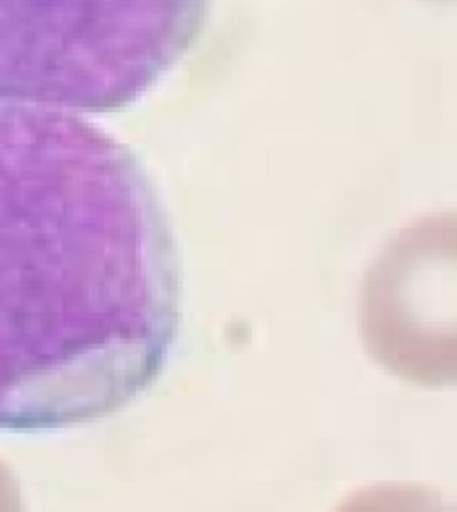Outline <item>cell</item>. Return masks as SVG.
<instances>
[{
	"mask_svg": "<svg viewBox=\"0 0 457 512\" xmlns=\"http://www.w3.org/2000/svg\"><path fill=\"white\" fill-rule=\"evenodd\" d=\"M149 206L140 166L97 127L0 102V434L54 429L99 404L117 229Z\"/></svg>",
	"mask_w": 457,
	"mask_h": 512,
	"instance_id": "6da1fadb",
	"label": "cell"
},
{
	"mask_svg": "<svg viewBox=\"0 0 457 512\" xmlns=\"http://www.w3.org/2000/svg\"><path fill=\"white\" fill-rule=\"evenodd\" d=\"M213 0H0V102L104 113L183 63Z\"/></svg>",
	"mask_w": 457,
	"mask_h": 512,
	"instance_id": "7a4b0ae2",
	"label": "cell"
}]
</instances>
